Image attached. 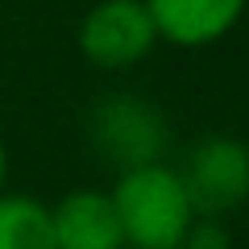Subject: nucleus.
<instances>
[{
    "instance_id": "obj_1",
    "label": "nucleus",
    "mask_w": 249,
    "mask_h": 249,
    "mask_svg": "<svg viewBox=\"0 0 249 249\" xmlns=\"http://www.w3.org/2000/svg\"><path fill=\"white\" fill-rule=\"evenodd\" d=\"M108 196H112L124 245L183 249V237L196 220V208L187 199V187L175 166H166L162 158L142 162V166H124Z\"/></svg>"
},
{
    "instance_id": "obj_2",
    "label": "nucleus",
    "mask_w": 249,
    "mask_h": 249,
    "mask_svg": "<svg viewBox=\"0 0 249 249\" xmlns=\"http://www.w3.org/2000/svg\"><path fill=\"white\" fill-rule=\"evenodd\" d=\"M88 133H91V145L121 170L142 166V162H158L170 142L166 116L150 100L129 96V91L96 100V108L88 116Z\"/></svg>"
},
{
    "instance_id": "obj_3",
    "label": "nucleus",
    "mask_w": 249,
    "mask_h": 249,
    "mask_svg": "<svg viewBox=\"0 0 249 249\" xmlns=\"http://www.w3.org/2000/svg\"><path fill=\"white\" fill-rule=\"evenodd\" d=\"M178 178L187 187V199H191L196 216L224 220V216H232L237 208L249 204V145L229 133L204 137L187 154Z\"/></svg>"
},
{
    "instance_id": "obj_4",
    "label": "nucleus",
    "mask_w": 249,
    "mask_h": 249,
    "mask_svg": "<svg viewBox=\"0 0 249 249\" xmlns=\"http://www.w3.org/2000/svg\"><path fill=\"white\" fill-rule=\"evenodd\" d=\"M158 46V29L145 0H100L79 21V54L100 71L137 67Z\"/></svg>"
},
{
    "instance_id": "obj_5",
    "label": "nucleus",
    "mask_w": 249,
    "mask_h": 249,
    "mask_svg": "<svg viewBox=\"0 0 249 249\" xmlns=\"http://www.w3.org/2000/svg\"><path fill=\"white\" fill-rule=\"evenodd\" d=\"M249 0H145L154 17L158 42H170L178 50H199L237 29Z\"/></svg>"
},
{
    "instance_id": "obj_6",
    "label": "nucleus",
    "mask_w": 249,
    "mask_h": 249,
    "mask_svg": "<svg viewBox=\"0 0 249 249\" xmlns=\"http://www.w3.org/2000/svg\"><path fill=\"white\" fill-rule=\"evenodd\" d=\"M50 224H54L58 249H124V232L116 220L112 196L96 191V187L67 191L50 208Z\"/></svg>"
},
{
    "instance_id": "obj_7",
    "label": "nucleus",
    "mask_w": 249,
    "mask_h": 249,
    "mask_svg": "<svg viewBox=\"0 0 249 249\" xmlns=\"http://www.w3.org/2000/svg\"><path fill=\"white\" fill-rule=\"evenodd\" d=\"M0 249H58L50 208L34 196L0 191Z\"/></svg>"
},
{
    "instance_id": "obj_8",
    "label": "nucleus",
    "mask_w": 249,
    "mask_h": 249,
    "mask_svg": "<svg viewBox=\"0 0 249 249\" xmlns=\"http://www.w3.org/2000/svg\"><path fill=\"white\" fill-rule=\"evenodd\" d=\"M4 175H9V150H4V137H0V191H4Z\"/></svg>"
}]
</instances>
